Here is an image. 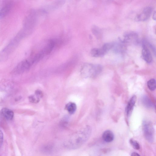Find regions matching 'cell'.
I'll use <instances>...</instances> for the list:
<instances>
[{
  "mask_svg": "<svg viewBox=\"0 0 156 156\" xmlns=\"http://www.w3.org/2000/svg\"><path fill=\"white\" fill-rule=\"evenodd\" d=\"M91 133L90 128L86 127L68 137L63 142L64 146L70 150L80 148L88 140Z\"/></svg>",
  "mask_w": 156,
  "mask_h": 156,
  "instance_id": "obj_1",
  "label": "cell"
},
{
  "mask_svg": "<svg viewBox=\"0 0 156 156\" xmlns=\"http://www.w3.org/2000/svg\"><path fill=\"white\" fill-rule=\"evenodd\" d=\"M102 67L99 65L86 63L82 66L80 72L84 77H92L97 75L101 72Z\"/></svg>",
  "mask_w": 156,
  "mask_h": 156,
  "instance_id": "obj_2",
  "label": "cell"
},
{
  "mask_svg": "<svg viewBox=\"0 0 156 156\" xmlns=\"http://www.w3.org/2000/svg\"><path fill=\"white\" fill-rule=\"evenodd\" d=\"M144 136L149 142L152 143L154 140V129L152 123L150 121L144 120L142 123Z\"/></svg>",
  "mask_w": 156,
  "mask_h": 156,
  "instance_id": "obj_3",
  "label": "cell"
},
{
  "mask_svg": "<svg viewBox=\"0 0 156 156\" xmlns=\"http://www.w3.org/2000/svg\"><path fill=\"white\" fill-rule=\"evenodd\" d=\"M122 42L126 44H136L138 41V35L134 32H129L124 34Z\"/></svg>",
  "mask_w": 156,
  "mask_h": 156,
  "instance_id": "obj_4",
  "label": "cell"
},
{
  "mask_svg": "<svg viewBox=\"0 0 156 156\" xmlns=\"http://www.w3.org/2000/svg\"><path fill=\"white\" fill-rule=\"evenodd\" d=\"M152 11V8L151 7H146L141 13L136 16L135 18V20L137 21H144L146 20L150 17Z\"/></svg>",
  "mask_w": 156,
  "mask_h": 156,
  "instance_id": "obj_5",
  "label": "cell"
},
{
  "mask_svg": "<svg viewBox=\"0 0 156 156\" xmlns=\"http://www.w3.org/2000/svg\"><path fill=\"white\" fill-rule=\"evenodd\" d=\"M143 49L142 51V56L144 61L147 63H150L152 61V56L147 45L142 44Z\"/></svg>",
  "mask_w": 156,
  "mask_h": 156,
  "instance_id": "obj_6",
  "label": "cell"
},
{
  "mask_svg": "<svg viewBox=\"0 0 156 156\" xmlns=\"http://www.w3.org/2000/svg\"><path fill=\"white\" fill-rule=\"evenodd\" d=\"M55 41L52 40L49 41L47 44L41 50L44 56L49 54L52 50L55 45Z\"/></svg>",
  "mask_w": 156,
  "mask_h": 156,
  "instance_id": "obj_7",
  "label": "cell"
},
{
  "mask_svg": "<svg viewBox=\"0 0 156 156\" xmlns=\"http://www.w3.org/2000/svg\"><path fill=\"white\" fill-rule=\"evenodd\" d=\"M136 101V97L134 95L130 98L126 106V112L127 116L131 113Z\"/></svg>",
  "mask_w": 156,
  "mask_h": 156,
  "instance_id": "obj_8",
  "label": "cell"
},
{
  "mask_svg": "<svg viewBox=\"0 0 156 156\" xmlns=\"http://www.w3.org/2000/svg\"><path fill=\"white\" fill-rule=\"evenodd\" d=\"M54 149V145L52 143H49L43 145L40 149L42 153L48 154H51Z\"/></svg>",
  "mask_w": 156,
  "mask_h": 156,
  "instance_id": "obj_9",
  "label": "cell"
},
{
  "mask_svg": "<svg viewBox=\"0 0 156 156\" xmlns=\"http://www.w3.org/2000/svg\"><path fill=\"white\" fill-rule=\"evenodd\" d=\"M13 5L12 2L7 3L0 10V18L6 16L11 10Z\"/></svg>",
  "mask_w": 156,
  "mask_h": 156,
  "instance_id": "obj_10",
  "label": "cell"
},
{
  "mask_svg": "<svg viewBox=\"0 0 156 156\" xmlns=\"http://www.w3.org/2000/svg\"><path fill=\"white\" fill-rule=\"evenodd\" d=\"M103 140L105 142L109 143L112 142L114 138V135L112 131L107 130L105 131L102 136Z\"/></svg>",
  "mask_w": 156,
  "mask_h": 156,
  "instance_id": "obj_11",
  "label": "cell"
},
{
  "mask_svg": "<svg viewBox=\"0 0 156 156\" xmlns=\"http://www.w3.org/2000/svg\"><path fill=\"white\" fill-rule=\"evenodd\" d=\"M90 53L91 56L94 57H101L106 54L101 48H92L90 51Z\"/></svg>",
  "mask_w": 156,
  "mask_h": 156,
  "instance_id": "obj_12",
  "label": "cell"
},
{
  "mask_svg": "<svg viewBox=\"0 0 156 156\" xmlns=\"http://www.w3.org/2000/svg\"><path fill=\"white\" fill-rule=\"evenodd\" d=\"M2 113L5 118L8 120L12 119L14 116V113L11 110L7 108H3L2 109Z\"/></svg>",
  "mask_w": 156,
  "mask_h": 156,
  "instance_id": "obj_13",
  "label": "cell"
},
{
  "mask_svg": "<svg viewBox=\"0 0 156 156\" xmlns=\"http://www.w3.org/2000/svg\"><path fill=\"white\" fill-rule=\"evenodd\" d=\"M65 108L70 114H72L75 112L76 109V106L75 103L70 102L66 105Z\"/></svg>",
  "mask_w": 156,
  "mask_h": 156,
  "instance_id": "obj_14",
  "label": "cell"
},
{
  "mask_svg": "<svg viewBox=\"0 0 156 156\" xmlns=\"http://www.w3.org/2000/svg\"><path fill=\"white\" fill-rule=\"evenodd\" d=\"M142 102L144 105L147 108H151L154 106L151 100L147 96H144L142 99Z\"/></svg>",
  "mask_w": 156,
  "mask_h": 156,
  "instance_id": "obj_15",
  "label": "cell"
},
{
  "mask_svg": "<svg viewBox=\"0 0 156 156\" xmlns=\"http://www.w3.org/2000/svg\"><path fill=\"white\" fill-rule=\"evenodd\" d=\"M91 31L93 34L97 39H100L101 37V31L98 27L95 25L93 26L91 28Z\"/></svg>",
  "mask_w": 156,
  "mask_h": 156,
  "instance_id": "obj_16",
  "label": "cell"
},
{
  "mask_svg": "<svg viewBox=\"0 0 156 156\" xmlns=\"http://www.w3.org/2000/svg\"><path fill=\"white\" fill-rule=\"evenodd\" d=\"M147 86L148 88L151 90H154L156 89V81L154 79L149 80L147 82Z\"/></svg>",
  "mask_w": 156,
  "mask_h": 156,
  "instance_id": "obj_17",
  "label": "cell"
},
{
  "mask_svg": "<svg viewBox=\"0 0 156 156\" xmlns=\"http://www.w3.org/2000/svg\"><path fill=\"white\" fill-rule=\"evenodd\" d=\"M129 142L133 147L136 150H139L140 148V145L139 143L136 140L133 139L129 140Z\"/></svg>",
  "mask_w": 156,
  "mask_h": 156,
  "instance_id": "obj_18",
  "label": "cell"
},
{
  "mask_svg": "<svg viewBox=\"0 0 156 156\" xmlns=\"http://www.w3.org/2000/svg\"><path fill=\"white\" fill-rule=\"evenodd\" d=\"M40 99L35 94L31 95L29 97L30 101L32 103H38L40 101Z\"/></svg>",
  "mask_w": 156,
  "mask_h": 156,
  "instance_id": "obj_19",
  "label": "cell"
},
{
  "mask_svg": "<svg viewBox=\"0 0 156 156\" xmlns=\"http://www.w3.org/2000/svg\"><path fill=\"white\" fill-rule=\"evenodd\" d=\"M35 94L39 98H41L43 97V93L40 90H37L35 92Z\"/></svg>",
  "mask_w": 156,
  "mask_h": 156,
  "instance_id": "obj_20",
  "label": "cell"
},
{
  "mask_svg": "<svg viewBox=\"0 0 156 156\" xmlns=\"http://www.w3.org/2000/svg\"><path fill=\"white\" fill-rule=\"evenodd\" d=\"M3 140V134L2 131L0 130V147H1Z\"/></svg>",
  "mask_w": 156,
  "mask_h": 156,
  "instance_id": "obj_21",
  "label": "cell"
},
{
  "mask_svg": "<svg viewBox=\"0 0 156 156\" xmlns=\"http://www.w3.org/2000/svg\"><path fill=\"white\" fill-rule=\"evenodd\" d=\"M131 156H140L136 152H133L131 155Z\"/></svg>",
  "mask_w": 156,
  "mask_h": 156,
  "instance_id": "obj_22",
  "label": "cell"
},
{
  "mask_svg": "<svg viewBox=\"0 0 156 156\" xmlns=\"http://www.w3.org/2000/svg\"><path fill=\"white\" fill-rule=\"evenodd\" d=\"M152 18L154 20H156V12L155 11L153 13Z\"/></svg>",
  "mask_w": 156,
  "mask_h": 156,
  "instance_id": "obj_23",
  "label": "cell"
}]
</instances>
